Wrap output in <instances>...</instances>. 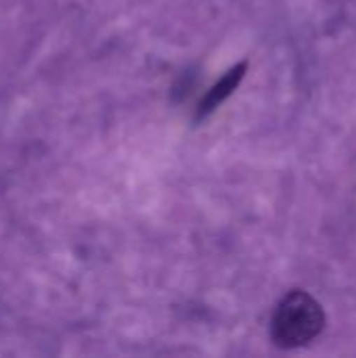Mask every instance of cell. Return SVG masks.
<instances>
[{
    "mask_svg": "<svg viewBox=\"0 0 356 358\" xmlns=\"http://www.w3.org/2000/svg\"><path fill=\"white\" fill-rule=\"evenodd\" d=\"M327 317L317 298L304 289H292L277 304L271 319V340L281 350L313 344L325 329Z\"/></svg>",
    "mask_w": 356,
    "mask_h": 358,
    "instance_id": "cell-1",
    "label": "cell"
},
{
    "mask_svg": "<svg viewBox=\"0 0 356 358\" xmlns=\"http://www.w3.org/2000/svg\"><path fill=\"white\" fill-rule=\"evenodd\" d=\"M245 71H248V61H241V63H237L235 67H231L208 92H206V96L199 101V105H197V120H201V117H208L212 111H216L235 90H237V86L241 84V80L245 78Z\"/></svg>",
    "mask_w": 356,
    "mask_h": 358,
    "instance_id": "cell-2",
    "label": "cell"
}]
</instances>
